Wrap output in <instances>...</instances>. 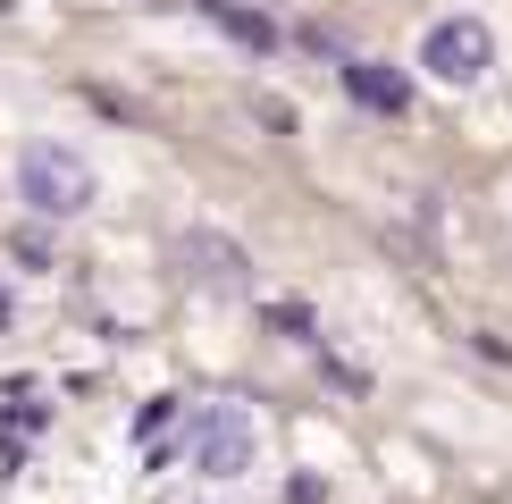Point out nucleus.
<instances>
[{
  "label": "nucleus",
  "instance_id": "nucleus-1",
  "mask_svg": "<svg viewBox=\"0 0 512 504\" xmlns=\"http://www.w3.org/2000/svg\"><path fill=\"white\" fill-rule=\"evenodd\" d=\"M93 194H101V177H93V160H84L76 143L34 135L26 152H17V202H26L34 219H76V210H93Z\"/></svg>",
  "mask_w": 512,
  "mask_h": 504
},
{
  "label": "nucleus",
  "instance_id": "nucleus-2",
  "mask_svg": "<svg viewBox=\"0 0 512 504\" xmlns=\"http://www.w3.org/2000/svg\"><path fill=\"white\" fill-rule=\"evenodd\" d=\"M252 454H261V429H252L244 404H194L185 412V462L202 479H244Z\"/></svg>",
  "mask_w": 512,
  "mask_h": 504
},
{
  "label": "nucleus",
  "instance_id": "nucleus-3",
  "mask_svg": "<svg viewBox=\"0 0 512 504\" xmlns=\"http://www.w3.org/2000/svg\"><path fill=\"white\" fill-rule=\"evenodd\" d=\"M420 68H429L437 84H479L487 68H496V34H487V17H437L429 34H420Z\"/></svg>",
  "mask_w": 512,
  "mask_h": 504
},
{
  "label": "nucleus",
  "instance_id": "nucleus-4",
  "mask_svg": "<svg viewBox=\"0 0 512 504\" xmlns=\"http://www.w3.org/2000/svg\"><path fill=\"white\" fill-rule=\"evenodd\" d=\"M185 278L210 286V294H252V261L236 236H219V227H194L185 236Z\"/></svg>",
  "mask_w": 512,
  "mask_h": 504
},
{
  "label": "nucleus",
  "instance_id": "nucleus-5",
  "mask_svg": "<svg viewBox=\"0 0 512 504\" xmlns=\"http://www.w3.org/2000/svg\"><path fill=\"white\" fill-rule=\"evenodd\" d=\"M345 93L361 101V110H378V118H403V110H412V76L387 68V59H345Z\"/></svg>",
  "mask_w": 512,
  "mask_h": 504
},
{
  "label": "nucleus",
  "instance_id": "nucleus-6",
  "mask_svg": "<svg viewBox=\"0 0 512 504\" xmlns=\"http://www.w3.org/2000/svg\"><path fill=\"white\" fill-rule=\"evenodd\" d=\"M210 17H219V26L236 34V42H252V51H269V42H277V26H269V17H252V9H236V0H210Z\"/></svg>",
  "mask_w": 512,
  "mask_h": 504
}]
</instances>
